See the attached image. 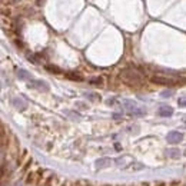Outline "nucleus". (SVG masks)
Masks as SVG:
<instances>
[{
  "label": "nucleus",
  "mask_w": 186,
  "mask_h": 186,
  "mask_svg": "<svg viewBox=\"0 0 186 186\" xmlns=\"http://www.w3.org/2000/svg\"><path fill=\"white\" fill-rule=\"evenodd\" d=\"M119 77H120V80H122L125 84H128L129 87L139 89V87H142V86H143L142 75H140L139 72L130 69V67H128V69H123V70L120 72Z\"/></svg>",
  "instance_id": "f257e3e1"
},
{
  "label": "nucleus",
  "mask_w": 186,
  "mask_h": 186,
  "mask_svg": "<svg viewBox=\"0 0 186 186\" xmlns=\"http://www.w3.org/2000/svg\"><path fill=\"white\" fill-rule=\"evenodd\" d=\"M151 82L155 84H162V86H176V84H186V77H169L163 75H155L151 77Z\"/></svg>",
  "instance_id": "f03ea898"
},
{
  "label": "nucleus",
  "mask_w": 186,
  "mask_h": 186,
  "mask_svg": "<svg viewBox=\"0 0 186 186\" xmlns=\"http://www.w3.org/2000/svg\"><path fill=\"white\" fill-rule=\"evenodd\" d=\"M27 86L32 89H37L40 92H47L49 90V84L46 83L44 80H36V79H30L29 80V83Z\"/></svg>",
  "instance_id": "7ed1b4c3"
},
{
  "label": "nucleus",
  "mask_w": 186,
  "mask_h": 186,
  "mask_svg": "<svg viewBox=\"0 0 186 186\" xmlns=\"http://www.w3.org/2000/svg\"><path fill=\"white\" fill-rule=\"evenodd\" d=\"M166 140H168V143H170V145H176V143H179V142L183 140V133L177 132V130H172V132L168 133Z\"/></svg>",
  "instance_id": "20e7f679"
},
{
  "label": "nucleus",
  "mask_w": 186,
  "mask_h": 186,
  "mask_svg": "<svg viewBox=\"0 0 186 186\" xmlns=\"http://www.w3.org/2000/svg\"><path fill=\"white\" fill-rule=\"evenodd\" d=\"M158 115L162 116V117H170L173 115V107L170 106H160L159 110H158Z\"/></svg>",
  "instance_id": "39448f33"
},
{
  "label": "nucleus",
  "mask_w": 186,
  "mask_h": 186,
  "mask_svg": "<svg viewBox=\"0 0 186 186\" xmlns=\"http://www.w3.org/2000/svg\"><path fill=\"white\" fill-rule=\"evenodd\" d=\"M13 106L16 109H19V110H24L27 107V103L22 98H16V99H13Z\"/></svg>",
  "instance_id": "423d86ee"
},
{
  "label": "nucleus",
  "mask_w": 186,
  "mask_h": 186,
  "mask_svg": "<svg viewBox=\"0 0 186 186\" xmlns=\"http://www.w3.org/2000/svg\"><path fill=\"white\" fill-rule=\"evenodd\" d=\"M109 165H110V159H107V158H102V159L96 160V168H98V169L107 168Z\"/></svg>",
  "instance_id": "0eeeda50"
},
{
  "label": "nucleus",
  "mask_w": 186,
  "mask_h": 186,
  "mask_svg": "<svg viewBox=\"0 0 186 186\" xmlns=\"http://www.w3.org/2000/svg\"><path fill=\"white\" fill-rule=\"evenodd\" d=\"M66 77L70 80H77V82H82V80H83V76L79 75V73H76V72H69V73H66Z\"/></svg>",
  "instance_id": "6e6552de"
},
{
  "label": "nucleus",
  "mask_w": 186,
  "mask_h": 186,
  "mask_svg": "<svg viewBox=\"0 0 186 186\" xmlns=\"http://www.w3.org/2000/svg\"><path fill=\"white\" fill-rule=\"evenodd\" d=\"M30 73L27 70H24V69H19L17 70V77L19 79H22V80H26V79H30Z\"/></svg>",
  "instance_id": "1a4fd4ad"
},
{
  "label": "nucleus",
  "mask_w": 186,
  "mask_h": 186,
  "mask_svg": "<svg viewBox=\"0 0 186 186\" xmlns=\"http://www.w3.org/2000/svg\"><path fill=\"white\" fill-rule=\"evenodd\" d=\"M166 156L176 159V158L180 156V151H179V149H168V151H166Z\"/></svg>",
  "instance_id": "9d476101"
},
{
  "label": "nucleus",
  "mask_w": 186,
  "mask_h": 186,
  "mask_svg": "<svg viewBox=\"0 0 186 186\" xmlns=\"http://www.w3.org/2000/svg\"><path fill=\"white\" fill-rule=\"evenodd\" d=\"M89 83L93 84V86H102V84H103V79H102V77H93V79L89 80Z\"/></svg>",
  "instance_id": "9b49d317"
},
{
  "label": "nucleus",
  "mask_w": 186,
  "mask_h": 186,
  "mask_svg": "<svg viewBox=\"0 0 186 186\" xmlns=\"http://www.w3.org/2000/svg\"><path fill=\"white\" fill-rule=\"evenodd\" d=\"M46 70L52 72V73H62V70L58 66H52V65H46Z\"/></svg>",
  "instance_id": "f8f14e48"
},
{
  "label": "nucleus",
  "mask_w": 186,
  "mask_h": 186,
  "mask_svg": "<svg viewBox=\"0 0 186 186\" xmlns=\"http://www.w3.org/2000/svg\"><path fill=\"white\" fill-rule=\"evenodd\" d=\"M27 59H29L32 63H35V65H37V63H39V56H36V54H29V56H27Z\"/></svg>",
  "instance_id": "ddd939ff"
},
{
  "label": "nucleus",
  "mask_w": 186,
  "mask_h": 186,
  "mask_svg": "<svg viewBox=\"0 0 186 186\" xmlns=\"http://www.w3.org/2000/svg\"><path fill=\"white\" fill-rule=\"evenodd\" d=\"M86 98L92 99V100H100V96L96 93H86Z\"/></svg>",
  "instance_id": "4468645a"
},
{
  "label": "nucleus",
  "mask_w": 186,
  "mask_h": 186,
  "mask_svg": "<svg viewBox=\"0 0 186 186\" xmlns=\"http://www.w3.org/2000/svg\"><path fill=\"white\" fill-rule=\"evenodd\" d=\"M177 105L180 107H186V96H183V98H180L179 100H177Z\"/></svg>",
  "instance_id": "2eb2a0df"
},
{
  "label": "nucleus",
  "mask_w": 186,
  "mask_h": 186,
  "mask_svg": "<svg viewBox=\"0 0 186 186\" xmlns=\"http://www.w3.org/2000/svg\"><path fill=\"white\" fill-rule=\"evenodd\" d=\"M173 95V90H166V92H162V96L163 98H169V96H172Z\"/></svg>",
  "instance_id": "dca6fc26"
},
{
  "label": "nucleus",
  "mask_w": 186,
  "mask_h": 186,
  "mask_svg": "<svg viewBox=\"0 0 186 186\" xmlns=\"http://www.w3.org/2000/svg\"><path fill=\"white\" fill-rule=\"evenodd\" d=\"M27 183H30V182H33V175H27Z\"/></svg>",
  "instance_id": "f3484780"
},
{
  "label": "nucleus",
  "mask_w": 186,
  "mask_h": 186,
  "mask_svg": "<svg viewBox=\"0 0 186 186\" xmlns=\"http://www.w3.org/2000/svg\"><path fill=\"white\" fill-rule=\"evenodd\" d=\"M113 117H115V119H119V117H122V115H117V113H115V115H113Z\"/></svg>",
  "instance_id": "a211bd4d"
},
{
  "label": "nucleus",
  "mask_w": 186,
  "mask_h": 186,
  "mask_svg": "<svg viewBox=\"0 0 186 186\" xmlns=\"http://www.w3.org/2000/svg\"><path fill=\"white\" fill-rule=\"evenodd\" d=\"M16 2H19V0H13V3H16Z\"/></svg>",
  "instance_id": "6ab92c4d"
},
{
  "label": "nucleus",
  "mask_w": 186,
  "mask_h": 186,
  "mask_svg": "<svg viewBox=\"0 0 186 186\" xmlns=\"http://www.w3.org/2000/svg\"><path fill=\"white\" fill-rule=\"evenodd\" d=\"M87 186H90V185H87Z\"/></svg>",
  "instance_id": "aec40b11"
}]
</instances>
